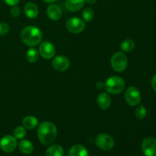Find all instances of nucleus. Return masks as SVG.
Returning <instances> with one entry per match:
<instances>
[{"label":"nucleus","mask_w":156,"mask_h":156,"mask_svg":"<svg viewBox=\"0 0 156 156\" xmlns=\"http://www.w3.org/2000/svg\"><path fill=\"white\" fill-rule=\"evenodd\" d=\"M97 104L99 108L102 110H107L110 108L111 105V98L109 94L106 92H101L98 95Z\"/></svg>","instance_id":"ddd939ff"},{"label":"nucleus","mask_w":156,"mask_h":156,"mask_svg":"<svg viewBox=\"0 0 156 156\" xmlns=\"http://www.w3.org/2000/svg\"><path fill=\"white\" fill-rule=\"evenodd\" d=\"M11 15L14 18H17L20 15V8L17 5L12 6V9L10 10Z\"/></svg>","instance_id":"a878e982"},{"label":"nucleus","mask_w":156,"mask_h":156,"mask_svg":"<svg viewBox=\"0 0 156 156\" xmlns=\"http://www.w3.org/2000/svg\"><path fill=\"white\" fill-rule=\"evenodd\" d=\"M21 37L26 45L35 47L41 42L42 32L35 26H27L21 31Z\"/></svg>","instance_id":"f03ea898"},{"label":"nucleus","mask_w":156,"mask_h":156,"mask_svg":"<svg viewBox=\"0 0 156 156\" xmlns=\"http://www.w3.org/2000/svg\"><path fill=\"white\" fill-rule=\"evenodd\" d=\"M125 100L130 106L138 105L141 101V94L140 90L135 86L128 88L125 92Z\"/></svg>","instance_id":"423d86ee"},{"label":"nucleus","mask_w":156,"mask_h":156,"mask_svg":"<svg viewBox=\"0 0 156 156\" xmlns=\"http://www.w3.org/2000/svg\"><path fill=\"white\" fill-rule=\"evenodd\" d=\"M24 11L26 16L30 19L36 18L39 14V9H38L37 5L34 2H27L24 5Z\"/></svg>","instance_id":"4468645a"},{"label":"nucleus","mask_w":156,"mask_h":156,"mask_svg":"<svg viewBox=\"0 0 156 156\" xmlns=\"http://www.w3.org/2000/svg\"><path fill=\"white\" fill-rule=\"evenodd\" d=\"M85 0H66V7L69 11L76 12L83 8Z\"/></svg>","instance_id":"2eb2a0df"},{"label":"nucleus","mask_w":156,"mask_h":156,"mask_svg":"<svg viewBox=\"0 0 156 156\" xmlns=\"http://www.w3.org/2000/svg\"><path fill=\"white\" fill-rule=\"evenodd\" d=\"M68 156H88V152L85 146L77 144L69 149Z\"/></svg>","instance_id":"dca6fc26"},{"label":"nucleus","mask_w":156,"mask_h":156,"mask_svg":"<svg viewBox=\"0 0 156 156\" xmlns=\"http://www.w3.org/2000/svg\"><path fill=\"white\" fill-rule=\"evenodd\" d=\"M23 126L25 129H33L38 125V120L34 116H27L23 120Z\"/></svg>","instance_id":"6ab92c4d"},{"label":"nucleus","mask_w":156,"mask_h":156,"mask_svg":"<svg viewBox=\"0 0 156 156\" xmlns=\"http://www.w3.org/2000/svg\"><path fill=\"white\" fill-rule=\"evenodd\" d=\"M5 2L7 5L10 6H14L17 5L18 4V2H20V0H4Z\"/></svg>","instance_id":"bb28decb"},{"label":"nucleus","mask_w":156,"mask_h":156,"mask_svg":"<svg viewBox=\"0 0 156 156\" xmlns=\"http://www.w3.org/2000/svg\"><path fill=\"white\" fill-rule=\"evenodd\" d=\"M134 48H135V43L133 40L130 39H126L123 41L120 45V49L126 53L131 52Z\"/></svg>","instance_id":"412c9836"},{"label":"nucleus","mask_w":156,"mask_h":156,"mask_svg":"<svg viewBox=\"0 0 156 156\" xmlns=\"http://www.w3.org/2000/svg\"><path fill=\"white\" fill-rule=\"evenodd\" d=\"M44 2H45L47 3H53V2H57L58 0H43Z\"/></svg>","instance_id":"7c9ffc66"},{"label":"nucleus","mask_w":156,"mask_h":156,"mask_svg":"<svg viewBox=\"0 0 156 156\" xmlns=\"http://www.w3.org/2000/svg\"><path fill=\"white\" fill-rule=\"evenodd\" d=\"M14 136L18 140H21L24 138L26 136V129L24 126H17L15 129H14Z\"/></svg>","instance_id":"b1692460"},{"label":"nucleus","mask_w":156,"mask_h":156,"mask_svg":"<svg viewBox=\"0 0 156 156\" xmlns=\"http://www.w3.org/2000/svg\"><path fill=\"white\" fill-rule=\"evenodd\" d=\"M18 149L21 151V152L25 155H28L34 151V145L29 140H21L18 143Z\"/></svg>","instance_id":"a211bd4d"},{"label":"nucleus","mask_w":156,"mask_h":156,"mask_svg":"<svg viewBox=\"0 0 156 156\" xmlns=\"http://www.w3.org/2000/svg\"><path fill=\"white\" fill-rule=\"evenodd\" d=\"M9 31V24L5 22L0 23V37L5 36Z\"/></svg>","instance_id":"393cba45"},{"label":"nucleus","mask_w":156,"mask_h":156,"mask_svg":"<svg viewBox=\"0 0 156 156\" xmlns=\"http://www.w3.org/2000/svg\"><path fill=\"white\" fill-rule=\"evenodd\" d=\"M57 135L56 126L51 122L45 121L40 124L37 128V137L39 141L44 146H49L55 141Z\"/></svg>","instance_id":"f257e3e1"},{"label":"nucleus","mask_w":156,"mask_h":156,"mask_svg":"<svg viewBox=\"0 0 156 156\" xmlns=\"http://www.w3.org/2000/svg\"><path fill=\"white\" fill-rule=\"evenodd\" d=\"M142 150L146 156H156V140L152 137L144 139L142 143Z\"/></svg>","instance_id":"1a4fd4ad"},{"label":"nucleus","mask_w":156,"mask_h":156,"mask_svg":"<svg viewBox=\"0 0 156 156\" xmlns=\"http://www.w3.org/2000/svg\"><path fill=\"white\" fill-rule=\"evenodd\" d=\"M39 54L45 59H50L55 55V47L49 41H44L39 47Z\"/></svg>","instance_id":"9d476101"},{"label":"nucleus","mask_w":156,"mask_h":156,"mask_svg":"<svg viewBox=\"0 0 156 156\" xmlns=\"http://www.w3.org/2000/svg\"><path fill=\"white\" fill-rule=\"evenodd\" d=\"M111 63L114 71L121 73L124 71L127 67V56L123 52H117L111 57Z\"/></svg>","instance_id":"20e7f679"},{"label":"nucleus","mask_w":156,"mask_h":156,"mask_svg":"<svg viewBox=\"0 0 156 156\" xmlns=\"http://www.w3.org/2000/svg\"><path fill=\"white\" fill-rule=\"evenodd\" d=\"M82 15L85 21L89 22V21H91L94 18V12L91 8H86V9H85L82 11Z\"/></svg>","instance_id":"4be33fe9"},{"label":"nucleus","mask_w":156,"mask_h":156,"mask_svg":"<svg viewBox=\"0 0 156 156\" xmlns=\"http://www.w3.org/2000/svg\"><path fill=\"white\" fill-rule=\"evenodd\" d=\"M66 27L72 34H79L85 28V23L79 18H71L66 21Z\"/></svg>","instance_id":"0eeeda50"},{"label":"nucleus","mask_w":156,"mask_h":156,"mask_svg":"<svg viewBox=\"0 0 156 156\" xmlns=\"http://www.w3.org/2000/svg\"><path fill=\"white\" fill-rule=\"evenodd\" d=\"M85 1L86 2L88 3V4L92 5V4H94V3H95L97 0H85Z\"/></svg>","instance_id":"c756f323"},{"label":"nucleus","mask_w":156,"mask_h":156,"mask_svg":"<svg viewBox=\"0 0 156 156\" xmlns=\"http://www.w3.org/2000/svg\"><path fill=\"white\" fill-rule=\"evenodd\" d=\"M46 156H63L64 149L61 146L58 144L52 145L49 146L45 152Z\"/></svg>","instance_id":"f3484780"},{"label":"nucleus","mask_w":156,"mask_h":156,"mask_svg":"<svg viewBox=\"0 0 156 156\" xmlns=\"http://www.w3.org/2000/svg\"><path fill=\"white\" fill-rule=\"evenodd\" d=\"M52 66L55 69L63 72L68 69L70 66L69 59L65 56H56L52 61Z\"/></svg>","instance_id":"9b49d317"},{"label":"nucleus","mask_w":156,"mask_h":156,"mask_svg":"<svg viewBox=\"0 0 156 156\" xmlns=\"http://www.w3.org/2000/svg\"><path fill=\"white\" fill-rule=\"evenodd\" d=\"M96 86H97V88H98V89H101V88H105V84L101 82H98V84H96Z\"/></svg>","instance_id":"c85d7f7f"},{"label":"nucleus","mask_w":156,"mask_h":156,"mask_svg":"<svg viewBox=\"0 0 156 156\" xmlns=\"http://www.w3.org/2000/svg\"><path fill=\"white\" fill-rule=\"evenodd\" d=\"M47 15L50 19L53 21H57L60 19L62 16V10L58 5L51 4L47 7Z\"/></svg>","instance_id":"f8f14e48"},{"label":"nucleus","mask_w":156,"mask_h":156,"mask_svg":"<svg viewBox=\"0 0 156 156\" xmlns=\"http://www.w3.org/2000/svg\"><path fill=\"white\" fill-rule=\"evenodd\" d=\"M146 114H147V111H146V108H145L144 105H140L136 109L135 115L138 120H143V119H144L146 117Z\"/></svg>","instance_id":"5701e85b"},{"label":"nucleus","mask_w":156,"mask_h":156,"mask_svg":"<svg viewBox=\"0 0 156 156\" xmlns=\"http://www.w3.org/2000/svg\"><path fill=\"white\" fill-rule=\"evenodd\" d=\"M151 85H152V88L156 91V75L152 77V81H151Z\"/></svg>","instance_id":"cd10ccee"},{"label":"nucleus","mask_w":156,"mask_h":156,"mask_svg":"<svg viewBox=\"0 0 156 156\" xmlns=\"http://www.w3.org/2000/svg\"><path fill=\"white\" fill-rule=\"evenodd\" d=\"M17 139L11 135H6L0 140V148L3 152L11 153L14 152L17 147Z\"/></svg>","instance_id":"6e6552de"},{"label":"nucleus","mask_w":156,"mask_h":156,"mask_svg":"<svg viewBox=\"0 0 156 156\" xmlns=\"http://www.w3.org/2000/svg\"><path fill=\"white\" fill-rule=\"evenodd\" d=\"M95 144L102 150L109 151L114 148V140L108 134L100 133L96 136Z\"/></svg>","instance_id":"39448f33"},{"label":"nucleus","mask_w":156,"mask_h":156,"mask_svg":"<svg viewBox=\"0 0 156 156\" xmlns=\"http://www.w3.org/2000/svg\"><path fill=\"white\" fill-rule=\"evenodd\" d=\"M125 82L120 76H113L107 79L105 83V88L111 94H118L123 91Z\"/></svg>","instance_id":"7ed1b4c3"},{"label":"nucleus","mask_w":156,"mask_h":156,"mask_svg":"<svg viewBox=\"0 0 156 156\" xmlns=\"http://www.w3.org/2000/svg\"><path fill=\"white\" fill-rule=\"evenodd\" d=\"M26 58H27V61L30 62H35L37 61L39 59V52L34 47H31V48L28 49L26 53Z\"/></svg>","instance_id":"aec40b11"}]
</instances>
